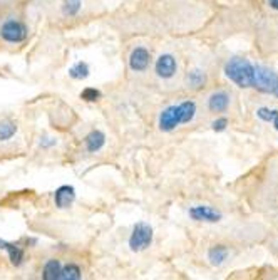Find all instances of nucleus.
<instances>
[{
	"mask_svg": "<svg viewBox=\"0 0 278 280\" xmlns=\"http://www.w3.org/2000/svg\"><path fill=\"white\" fill-rule=\"evenodd\" d=\"M196 114V104L193 101H185L180 106H170L161 113L160 128L163 131H173L183 123H190Z\"/></svg>",
	"mask_w": 278,
	"mask_h": 280,
	"instance_id": "nucleus-1",
	"label": "nucleus"
},
{
	"mask_svg": "<svg viewBox=\"0 0 278 280\" xmlns=\"http://www.w3.org/2000/svg\"><path fill=\"white\" fill-rule=\"evenodd\" d=\"M253 72H255V66L248 59L233 57L225 66V74L240 87L253 86Z\"/></svg>",
	"mask_w": 278,
	"mask_h": 280,
	"instance_id": "nucleus-2",
	"label": "nucleus"
},
{
	"mask_svg": "<svg viewBox=\"0 0 278 280\" xmlns=\"http://www.w3.org/2000/svg\"><path fill=\"white\" fill-rule=\"evenodd\" d=\"M278 86V74L271 71L270 67L265 66H256L255 72H253V86L256 91L265 92V94H273Z\"/></svg>",
	"mask_w": 278,
	"mask_h": 280,
	"instance_id": "nucleus-3",
	"label": "nucleus"
},
{
	"mask_svg": "<svg viewBox=\"0 0 278 280\" xmlns=\"http://www.w3.org/2000/svg\"><path fill=\"white\" fill-rule=\"evenodd\" d=\"M153 242V228L148 223L141 222L134 225V230L129 238V247L132 252H141V250L148 248Z\"/></svg>",
	"mask_w": 278,
	"mask_h": 280,
	"instance_id": "nucleus-4",
	"label": "nucleus"
},
{
	"mask_svg": "<svg viewBox=\"0 0 278 280\" xmlns=\"http://www.w3.org/2000/svg\"><path fill=\"white\" fill-rule=\"evenodd\" d=\"M0 36L4 41L12 44L22 42L27 37V27L19 21H7L0 29Z\"/></svg>",
	"mask_w": 278,
	"mask_h": 280,
	"instance_id": "nucleus-5",
	"label": "nucleus"
},
{
	"mask_svg": "<svg viewBox=\"0 0 278 280\" xmlns=\"http://www.w3.org/2000/svg\"><path fill=\"white\" fill-rule=\"evenodd\" d=\"M190 217L193 220H196V222H210V223H216L221 220V213L216 212V210H213L211 207H193L190 210Z\"/></svg>",
	"mask_w": 278,
	"mask_h": 280,
	"instance_id": "nucleus-6",
	"label": "nucleus"
},
{
	"mask_svg": "<svg viewBox=\"0 0 278 280\" xmlns=\"http://www.w3.org/2000/svg\"><path fill=\"white\" fill-rule=\"evenodd\" d=\"M156 74L163 79H170L176 74V61L171 54H165L156 62Z\"/></svg>",
	"mask_w": 278,
	"mask_h": 280,
	"instance_id": "nucleus-7",
	"label": "nucleus"
},
{
	"mask_svg": "<svg viewBox=\"0 0 278 280\" xmlns=\"http://www.w3.org/2000/svg\"><path fill=\"white\" fill-rule=\"evenodd\" d=\"M129 66L132 71H145L150 66V52L145 47H137L131 52L129 57Z\"/></svg>",
	"mask_w": 278,
	"mask_h": 280,
	"instance_id": "nucleus-8",
	"label": "nucleus"
},
{
	"mask_svg": "<svg viewBox=\"0 0 278 280\" xmlns=\"http://www.w3.org/2000/svg\"><path fill=\"white\" fill-rule=\"evenodd\" d=\"M54 198H56V205L59 208H67V207H71L74 203V200H76V192H74L72 186L64 184V186L57 188Z\"/></svg>",
	"mask_w": 278,
	"mask_h": 280,
	"instance_id": "nucleus-9",
	"label": "nucleus"
},
{
	"mask_svg": "<svg viewBox=\"0 0 278 280\" xmlns=\"http://www.w3.org/2000/svg\"><path fill=\"white\" fill-rule=\"evenodd\" d=\"M228 104H230V96H228L226 92H215V94H211L210 99H208V108L215 113L225 111L228 108Z\"/></svg>",
	"mask_w": 278,
	"mask_h": 280,
	"instance_id": "nucleus-10",
	"label": "nucleus"
},
{
	"mask_svg": "<svg viewBox=\"0 0 278 280\" xmlns=\"http://www.w3.org/2000/svg\"><path fill=\"white\" fill-rule=\"evenodd\" d=\"M61 270H62V265L59 260H49L46 267H44L42 277L46 280H61Z\"/></svg>",
	"mask_w": 278,
	"mask_h": 280,
	"instance_id": "nucleus-11",
	"label": "nucleus"
},
{
	"mask_svg": "<svg viewBox=\"0 0 278 280\" xmlns=\"http://www.w3.org/2000/svg\"><path fill=\"white\" fill-rule=\"evenodd\" d=\"M104 143H106V136H104L101 131H92L86 138V146L91 153L99 151V149L104 146Z\"/></svg>",
	"mask_w": 278,
	"mask_h": 280,
	"instance_id": "nucleus-12",
	"label": "nucleus"
},
{
	"mask_svg": "<svg viewBox=\"0 0 278 280\" xmlns=\"http://www.w3.org/2000/svg\"><path fill=\"white\" fill-rule=\"evenodd\" d=\"M0 248H6L9 255H11V262L14 265H21L22 260H24V252L21 247H17V245L14 243H7L4 242V240H0Z\"/></svg>",
	"mask_w": 278,
	"mask_h": 280,
	"instance_id": "nucleus-13",
	"label": "nucleus"
},
{
	"mask_svg": "<svg viewBox=\"0 0 278 280\" xmlns=\"http://www.w3.org/2000/svg\"><path fill=\"white\" fill-rule=\"evenodd\" d=\"M228 257V248L223 247V245H216L213 247L210 252H208V258L213 265H221Z\"/></svg>",
	"mask_w": 278,
	"mask_h": 280,
	"instance_id": "nucleus-14",
	"label": "nucleus"
},
{
	"mask_svg": "<svg viewBox=\"0 0 278 280\" xmlns=\"http://www.w3.org/2000/svg\"><path fill=\"white\" fill-rule=\"evenodd\" d=\"M16 133H17L16 123L9 121V119L0 121V141H7V139H11Z\"/></svg>",
	"mask_w": 278,
	"mask_h": 280,
	"instance_id": "nucleus-15",
	"label": "nucleus"
},
{
	"mask_svg": "<svg viewBox=\"0 0 278 280\" xmlns=\"http://www.w3.org/2000/svg\"><path fill=\"white\" fill-rule=\"evenodd\" d=\"M69 76L72 79H86L89 76V67L86 62H77L76 66L69 69Z\"/></svg>",
	"mask_w": 278,
	"mask_h": 280,
	"instance_id": "nucleus-16",
	"label": "nucleus"
},
{
	"mask_svg": "<svg viewBox=\"0 0 278 280\" xmlns=\"http://www.w3.org/2000/svg\"><path fill=\"white\" fill-rule=\"evenodd\" d=\"M81 278V270L77 265H66L61 270V280H79Z\"/></svg>",
	"mask_w": 278,
	"mask_h": 280,
	"instance_id": "nucleus-17",
	"label": "nucleus"
},
{
	"mask_svg": "<svg viewBox=\"0 0 278 280\" xmlns=\"http://www.w3.org/2000/svg\"><path fill=\"white\" fill-rule=\"evenodd\" d=\"M81 9V0H66L64 2V12L66 16H76Z\"/></svg>",
	"mask_w": 278,
	"mask_h": 280,
	"instance_id": "nucleus-18",
	"label": "nucleus"
},
{
	"mask_svg": "<svg viewBox=\"0 0 278 280\" xmlns=\"http://www.w3.org/2000/svg\"><path fill=\"white\" fill-rule=\"evenodd\" d=\"M205 81H206L205 74L200 71H193L190 76H188V84H191L193 87H200Z\"/></svg>",
	"mask_w": 278,
	"mask_h": 280,
	"instance_id": "nucleus-19",
	"label": "nucleus"
},
{
	"mask_svg": "<svg viewBox=\"0 0 278 280\" xmlns=\"http://www.w3.org/2000/svg\"><path fill=\"white\" fill-rule=\"evenodd\" d=\"M258 118L263 119V121H266V123H271L273 119H275V116L278 114V111H275V109H268V108H261V109H258Z\"/></svg>",
	"mask_w": 278,
	"mask_h": 280,
	"instance_id": "nucleus-20",
	"label": "nucleus"
},
{
	"mask_svg": "<svg viewBox=\"0 0 278 280\" xmlns=\"http://www.w3.org/2000/svg\"><path fill=\"white\" fill-rule=\"evenodd\" d=\"M81 98L84 99V101H97V99L101 98V92H99L97 89L87 87L81 92Z\"/></svg>",
	"mask_w": 278,
	"mask_h": 280,
	"instance_id": "nucleus-21",
	"label": "nucleus"
},
{
	"mask_svg": "<svg viewBox=\"0 0 278 280\" xmlns=\"http://www.w3.org/2000/svg\"><path fill=\"white\" fill-rule=\"evenodd\" d=\"M228 126V119L226 118H220V119H216L215 123H213V129L215 131H225Z\"/></svg>",
	"mask_w": 278,
	"mask_h": 280,
	"instance_id": "nucleus-22",
	"label": "nucleus"
},
{
	"mask_svg": "<svg viewBox=\"0 0 278 280\" xmlns=\"http://www.w3.org/2000/svg\"><path fill=\"white\" fill-rule=\"evenodd\" d=\"M270 6H271V9L278 11V0H270Z\"/></svg>",
	"mask_w": 278,
	"mask_h": 280,
	"instance_id": "nucleus-23",
	"label": "nucleus"
},
{
	"mask_svg": "<svg viewBox=\"0 0 278 280\" xmlns=\"http://www.w3.org/2000/svg\"><path fill=\"white\" fill-rule=\"evenodd\" d=\"M273 124H275V128H276V131H278V114H276V116H275V119H273V121H271Z\"/></svg>",
	"mask_w": 278,
	"mask_h": 280,
	"instance_id": "nucleus-24",
	"label": "nucleus"
},
{
	"mask_svg": "<svg viewBox=\"0 0 278 280\" xmlns=\"http://www.w3.org/2000/svg\"><path fill=\"white\" fill-rule=\"evenodd\" d=\"M273 94H275V96L278 98V86H276V89H275V92H273Z\"/></svg>",
	"mask_w": 278,
	"mask_h": 280,
	"instance_id": "nucleus-25",
	"label": "nucleus"
}]
</instances>
